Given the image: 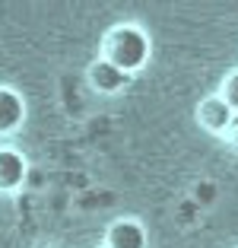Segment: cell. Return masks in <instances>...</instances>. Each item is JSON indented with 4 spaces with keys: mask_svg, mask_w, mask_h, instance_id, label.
Masks as SVG:
<instances>
[{
    "mask_svg": "<svg viewBox=\"0 0 238 248\" xmlns=\"http://www.w3.org/2000/svg\"><path fill=\"white\" fill-rule=\"evenodd\" d=\"M102 61H108L121 73H134L149 61V38L137 26H118L102 42Z\"/></svg>",
    "mask_w": 238,
    "mask_h": 248,
    "instance_id": "obj_1",
    "label": "cell"
},
{
    "mask_svg": "<svg viewBox=\"0 0 238 248\" xmlns=\"http://www.w3.org/2000/svg\"><path fill=\"white\" fill-rule=\"evenodd\" d=\"M197 118H200V124L207 127V131L225 134V131H229V124H232V118H235V111L229 108V102H225L223 95H213V99H203V102H200Z\"/></svg>",
    "mask_w": 238,
    "mask_h": 248,
    "instance_id": "obj_2",
    "label": "cell"
},
{
    "mask_svg": "<svg viewBox=\"0 0 238 248\" xmlns=\"http://www.w3.org/2000/svg\"><path fill=\"white\" fill-rule=\"evenodd\" d=\"M26 182V156L0 146V191H13Z\"/></svg>",
    "mask_w": 238,
    "mask_h": 248,
    "instance_id": "obj_3",
    "label": "cell"
},
{
    "mask_svg": "<svg viewBox=\"0 0 238 248\" xmlns=\"http://www.w3.org/2000/svg\"><path fill=\"white\" fill-rule=\"evenodd\" d=\"M108 248H146V229L137 219H121L108 229Z\"/></svg>",
    "mask_w": 238,
    "mask_h": 248,
    "instance_id": "obj_4",
    "label": "cell"
},
{
    "mask_svg": "<svg viewBox=\"0 0 238 248\" xmlns=\"http://www.w3.org/2000/svg\"><path fill=\"white\" fill-rule=\"evenodd\" d=\"M26 118V105H22L19 93L0 86V134H13Z\"/></svg>",
    "mask_w": 238,
    "mask_h": 248,
    "instance_id": "obj_5",
    "label": "cell"
},
{
    "mask_svg": "<svg viewBox=\"0 0 238 248\" xmlns=\"http://www.w3.org/2000/svg\"><path fill=\"white\" fill-rule=\"evenodd\" d=\"M89 83H92L95 93H118V89L127 83V73L111 67L108 61H95V64L89 67Z\"/></svg>",
    "mask_w": 238,
    "mask_h": 248,
    "instance_id": "obj_6",
    "label": "cell"
},
{
    "mask_svg": "<svg viewBox=\"0 0 238 248\" xmlns=\"http://www.w3.org/2000/svg\"><path fill=\"white\" fill-rule=\"evenodd\" d=\"M223 99L229 102V108L238 115V73H232L229 80H225V86H223Z\"/></svg>",
    "mask_w": 238,
    "mask_h": 248,
    "instance_id": "obj_7",
    "label": "cell"
},
{
    "mask_svg": "<svg viewBox=\"0 0 238 248\" xmlns=\"http://www.w3.org/2000/svg\"><path fill=\"white\" fill-rule=\"evenodd\" d=\"M225 137H229L232 146H238V115L232 118V124H229V131H225Z\"/></svg>",
    "mask_w": 238,
    "mask_h": 248,
    "instance_id": "obj_8",
    "label": "cell"
}]
</instances>
